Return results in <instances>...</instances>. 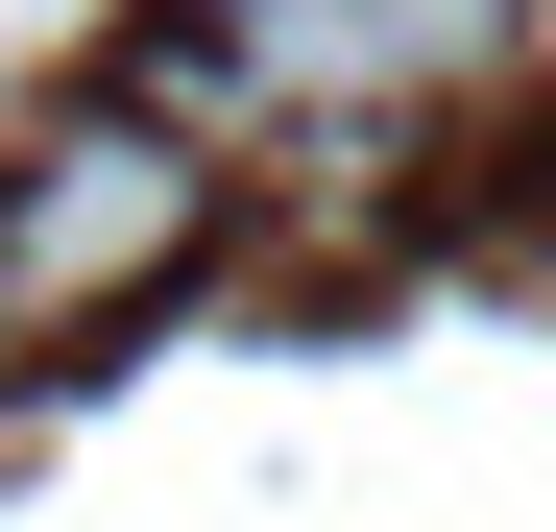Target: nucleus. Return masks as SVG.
Returning a JSON list of instances; mask_svg holds the SVG:
<instances>
[{"mask_svg":"<svg viewBox=\"0 0 556 532\" xmlns=\"http://www.w3.org/2000/svg\"><path fill=\"white\" fill-rule=\"evenodd\" d=\"M194 242H218V169L169 145V122H122V98L25 122V169H0V315H25V339H73V315H146Z\"/></svg>","mask_w":556,"mask_h":532,"instance_id":"nucleus-1","label":"nucleus"},{"mask_svg":"<svg viewBox=\"0 0 556 532\" xmlns=\"http://www.w3.org/2000/svg\"><path fill=\"white\" fill-rule=\"evenodd\" d=\"M218 98L242 122H315V145H388L435 98H484L508 73V0H218Z\"/></svg>","mask_w":556,"mask_h":532,"instance_id":"nucleus-2","label":"nucleus"},{"mask_svg":"<svg viewBox=\"0 0 556 532\" xmlns=\"http://www.w3.org/2000/svg\"><path fill=\"white\" fill-rule=\"evenodd\" d=\"M508 49H556V0H508Z\"/></svg>","mask_w":556,"mask_h":532,"instance_id":"nucleus-3","label":"nucleus"},{"mask_svg":"<svg viewBox=\"0 0 556 532\" xmlns=\"http://www.w3.org/2000/svg\"><path fill=\"white\" fill-rule=\"evenodd\" d=\"M0 388H25V315H0Z\"/></svg>","mask_w":556,"mask_h":532,"instance_id":"nucleus-4","label":"nucleus"}]
</instances>
